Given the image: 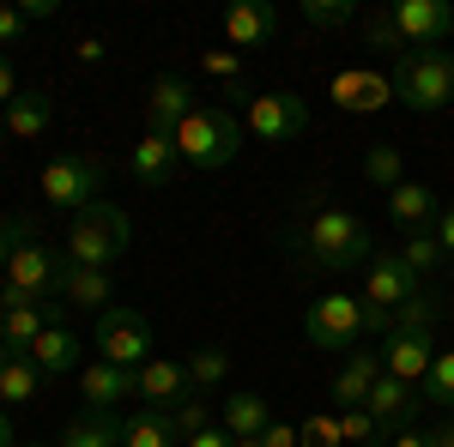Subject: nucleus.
Instances as JSON below:
<instances>
[{
    "label": "nucleus",
    "mask_w": 454,
    "mask_h": 447,
    "mask_svg": "<svg viewBox=\"0 0 454 447\" xmlns=\"http://www.w3.org/2000/svg\"><path fill=\"white\" fill-rule=\"evenodd\" d=\"M291 248H297V260L309 273H351V266H370L376 236H370V224L346 200H333L327 188H315L303 224L291 230Z\"/></svg>",
    "instance_id": "nucleus-1"
},
{
    "label": "nucleus",
    "mask_w": 454,
    "mask_h": 447,
    "mask_svg": "<svg viewBox=\"0 0 454 447\" xmlns=\"http://www.w3.org/2000/svg\"><path fill=\"white\" fill-rule=\"evenodd\" d=\"M128 242H134V224H128V212L115 206V200H91V206L79 212L67 224V266H98L109 273L121 254H128Z\"/></svg>",
    "instance_id": "nucleus-2"
},
{
    "label": "nucleus",
    "mask_w": 454,
    "mask_h": 447,
    "mask_svg": "<svg viewBox=\"0 0 454 447\" xmlns=\"http://www.w3.org/2000/svg\"><path fill=\"white\" fill-rule=\"evenodd\" d=\"M387 85L406 109L436 115L442 104H454V55L449 49H406V55H394Z\"/></svg>",
    "instance_id": "nucleus-3"
},
{
    "label": "nucleus",
    "mask_w": 454,
    "mask_h": 447,
    "mask_svg": "<svg viewBox=\"0 0 454 447\" xmlns=\"http://www.w3.org/2000/svg\"><path fill=\"white\" fill-rule=\"evenodd\" d=\"M176 151L188 170H224L243 151V121L218 104H194V115L176 127Z\"/></svg>",
    "instance_id": "nucleus-4"
},
{
    "label": "nucleus",
    "mask_w": 454,
    "mask_h": 447,
    "mask_svg": "<svg viewBox=\"0 0 454 447\" xmlns=\"http://www.w3.org/2000/svg\"><path fill=\"white\" fill-rule=\"evenodd\" d=\"M61 278H67V254H61V248H49V242H25V248H12L0 309H19V303H55V297H61Z\"/></svg>",
    "instance_id": "nucleus-5"
},
{
    "label": "nucleus",
    "mask_w": 454,
    "mask_h": 447,
    "mask_svg": "<svg viewBox=\"0 0 454 447\" xmlns=\"http://www.w3.org/2000/svg\"><path fill=\"white\" fill-rule=\"evenodd\" d=\"M36 188H43V200L61 212H79L91 206V200H104V158H85V151H61V158H49L43 175H36Z\"/></svg>",
    "instance_id": "nucleus-6"
},
{
    "label": "nucleus",
    "mask_w": 454,
    "mask_h": 447,
    "mask_svg": "<svg viewBox=\"0 0 454 447\" xmlns=\"http://www.w3.org/2000/svg\"><path fill=\"white\" fill-rule=\"evenodd\" d=\"M303 339L315 351H357V339H370L364 333V297H346V290H321L303 314Z\"/></svg>",
    "instance_id": "nucleus-7"
},
{
    "label": "nucleus",
    "mask_w": 454,
    "mask_h": 447,
    "mask_svg": "<svg viewBox=\"0 0 454 447\" xmlns=\"http://www.w3.org/2000/svg\"><path fill=\"white\" fill-rule=\"evenodd\" d=\"M98 357L104 363H115V369H140V363H152V320H145L140 309H128V303H109L104 314H98Z\"/></svg>",
    "instance_id": "nucleus-8"
},
{
    "label": "nucleus",
    "mask_w": 454,
    "mask_h": 447,
    "mask_svg": "<svg viewBox=\"0 0 454 447\" xmlns=\"http://www.w3.org/2000/svg\"><path fill=\"white\" fill-rule=\"evenodd\" d=\"M248 134H261V145H291V139L309 134V104L297 91H254Z\"/></svg>",
    "instance_id": "nucleus-9"
},
{
    "label": "nucleus",
    "mask_w": 454,
    "mask_h": 447,
    "mask_svg": "<svg viewBox=\"0 0 454 447\" xmlns=\"http://www.w3.org/2000/svg\"><path fill=\"white\" fill-rule=\"evenodd\" d=\"M394 31L406 49H449L454 42V6L449 0H394L387 6Z\"/></svg>",
    "instance_id": "nucleus-10"
},
{
    "label": "nucleus",
    "mask_w": 454,
    "mask_h": 447,
    "mask_svg": "<svg viewBox=\"0 0 454 447\" xmlns=\"http://www.w3.org/2000/svg\"><path fill=\"white\" fill-rule=\"evenodd\" d=\"M370 309H400L406 297H419V273L400 260V248H376L370 266H364V290H357Z\"/></svg>",
    "instance_id": "nucleus-11"
},
{
    "label": "nucleus",
    "mask_w": 454,
    "mask_h": 447,
    "mask_svg": "<svg viewBox=\"0 0 454 447\" xmlns=\"http://www.w3.org/2000/svg\"><path fill=\"white\" fill-rule=\"evenodd\" d=\"M182 170H188V164H182V151H176L170 134H145L140 145L128 151V175H134L140 188H152V194H164Z\"/></svg>",
    "instance_id": "nucleus-12"
},
{
    "label": "nucleus",
    "mask_w": 454,
    "mask_h": 447,
    "mask_svg": "<svg viewBox=\"0 0 454 447\" xmlns=\"http://www.w3.org/2000/svg\"><path fill=\"white\" fill-rule=\"evenodd\" d=\"M430 363H436V333H387V344H382V375L406 381V387H424Z\"/></svg>",
    "instance_id": "nucleus-13"
},
{
    "label": "nucleus",
    "mask_w": 454,
    "mask_h": 447,
    "mask_svg": "<svg viewBox=\"0 0 454 447\" xmlns=\"http://www.w3.org/2000/svg\"><path fill=\"white\" fill-rule=\"evenodd\" d=\"M419 405H424V393H412L406 381H394V375H382L376 387H370V399H364V412L376 417V429H382V435H400V429H412Z\"/></svg>",
    "instance_id": "nucleus-14"
},
{
    "label": "nucleus",
    "mask_w": 454,
    "mask_h": 447,
    "mask_svg": "<svg viewBox=\"0 0 454 447\" xmlns=\"http://www.w3.org/2000/svg\"><path fill=\"white\" fill-rule=\"evenodd\" d=\"M188 393H194V387H188V369H182V363H170V357H152V363H140V369H134V399L158 405V412H176Z\"/></svg>",
    "instance_id": "nucleus-15"
},
{
    "label": "nucleus",
    "mask_w": 454,
    "mask_h": 447,
    "mask_svg": "<svg viewBox=\"0 0 454 447\" xmlns=\"http://www.w3.org/2000/svg\"><path fill=\"white\" fill-rule=\"evenodd\" d=\"M194 115V91H188V79L182 73H164L158 85H152V97H145V134H170Z\"/></svg>",
    "instance_id": "nucleus-16"
},
{
    "label": "nucleus",
    "mask_w": 454,
    "mask_h": 447,
    "mask_svg": "<svg viewBox=\"0 0 454 447\" xmlns=\"http://www.w3.org/2000/svg\"><path fill=\"white\" fill-rule=\"evenodd\" d=\"M273 36H279V6L273 0H237L224 12V42L231 49H261Z\"/></svg>",
    "instance_id": "nucleus-17"
},
{
    "label": "nucleus",
    "mask_w": 454,
    "mask_h": 447,
    "mask_svg": "<svg viewBox=\"0 0 454 447\" xmlns=\"http://www.w3.org/2000/svg\"><path fill=\"white\" fill-rule=\"evenodd\" d=\"M49 327H61V297L55 303H19V309L0 314V344L6 351H31Z\"/></svg>",
    "instance_id": "nucleus-18"
},
{
    "label": "nucleus",
    "mask_w": 454,
    "mask_h": 447,
    "mask_svg": "<svg viewBox=\"0 0 454 447\" xmlns=\"http://www.w3.org/2000/svg\"><path fill=\"white\" fill-rule=\"evenodd\" d=\"M0 121H6V139H19V145H31V139H43L49 127H55V97L49 91H19L12 104L0 109Z\"/></svg>",
    "instance_id": "nucleus-19"
},
{
    "label": "nucleus",
    "mask_w": 454,
    "mask_h": 447,
    "mask_svg": "<svg viewBox=\"0 0 454 447\" xmlns=\"http://www.w3.org/2000/svg\"><path fill=\"white\" fill-rule=\"evenodd\" d=\"M79 393H85V412H115L128 393H134V369H115V363H85L79 369Z\"/></svg>",
    "instance_id": "nucleus-20"
},
{
    "label": "nucleus",
    "mask_w": 454,
    "mask_h": 447,
    "mask_svg": "<svg viewBox=\"0 0 454 447\" xmlns=\"http://www.w3.org/2000/svg\"><path fill=\"white\" fill-rule=\"evenodd\" d=\"M376 381H382V351H364V344H357V351L346 357V369L333 375V405H340V412L364 405Z\"/></svg>",
    "instance_id": "nucleus-21"
},
{
    "label": "nucleus",
    "mask_w": 454,
    "mask_h": 447,
    "mask_svg": "<svg viewBox=\"0 0 454 447\" xmlns=\"http://www.w3.org/2000/svg\"><path fill=\"white\" fill-rule=\"evenodd\" d=\"M36 393H43V369L31 363V351H6L0 344V405L19 412V405H31Z\"/></svg>",
    "instance_id": "nucleus-22"
},
{
    "label": "nucleus",
    "mask_w": 454,
    "mask_h": 447,
    "mask_svg": "<svg viewBox=\"0 0 454 447\" xmlns=\"http://www.w3.org/2000/svg\"><path fill=\"white\" fill-rule=\"evenodd\" d=\"M31 363L43 369V381H67V375L85 369V351H79V339H73L67 327H49V333L31 344Z\"/></svg>",
    "instance_id": "nucleus-23"
},
{
    "label": "nucleus",
    "mask_w": 454,
    "mask_h": 447,
    "mask_svg": "<svg viewBox=\"0 0 454 447\" xmlns=\"http://www.w3.org/2000/svg\"><path fill=\"white\" fill-rule=\"evenodd\" d=\"M436 212H442V206H436V194H430L424 181H400V188L387 194V218H394L400 230H430Z\"/></svg>",
    "instance_id": "nucleus-24"
},
{
    "label": "nucleus",
    "mask_w": 454,
    "mask_h": 447,
    "mask_svg": "<svg viewBox=\"0 0 454 447\" xmlns=\"http://www.w3.org/2000/svg\"><path fill=\"white\" fill-rule=\"evenodd\" d=\"M387 97H394V85H387L382 73H340V79H333V104L340 109H364V115H370V109H382Z\"/></svg>",
    "instance_id": "nucleus-25"
},
{
    "label": "nucleus",
    "mask_w": 454,
    "mask_h": 447,
    "mask_svg": "<svg viewBox=\"0 0 454 447\" xmlns=\"http://www.w3.org/2000/svg\"><path fill=\"white\" fill-rule=\"evenodd\" d=\"M121 429H128V417L85 412V417H73V423H67V435H61L55 447H121Z\"/></svg>",
    "instance_id": "nucleus-26"
},
{
    "label": "nucleus",
    "mask_w": 454,
    "mask_h": 447,
    "mask_svg": "<svg viewBox=\"0 0 454 447\" xmlns=\"http://www.w3.org/2000/svg\"><path fill=\"white\" fill-rule=\"evenodd\" d=\"M218 423H224L231 435H267V423H273V412H267V399H261V393H248V387H237V393L224 399V412H218Z\"/></svg>",
    "instance_id": "nucleus-27"
},
{
    "label": "nucleus",
    "mask_w": 454,
    "mask_h": 447,
    "mask_svg": "<svg viewBox=\"0 0 454 447\" xmlns=\"http://www.w3.org/2000/svg\"><path fill=\"white\" fill-rule=\"evenodd\" d=\"M61 297L67 303H79V309H109V297H115V278L98 273V266H67V278H61Z\"/></svg>",
    "instance_id": "nucleus-28"
},
{
    "label": "nucleus",
    "mask_w": 454,
    "mask_h": 447,
    "mask_svg": "<svg viewBox=\"0 0 454 447\" xmlns=\"http://www.w3.org/2000/svg\"><path fill=\"white\" fill-rule=\"evenodd\" d=\"M121 447H176V423H170V412H158V405H140V412L128 417V429H121Z\"/></svg>",
    "instance_id": "nucleus-29"
},
{
    "label": "nucleus",
    "mask_w": 454,
    "mask_h": 447,
    "mask_svg": "<svg viewBox=\"0 0 454 447\" xmlns=\"http://www.w3.org/2000/svg\"><path fill=\"white\" fill-rule=\"evenodd\" d=\"M182 369H188V387H194V393H212V387H224V381H231V351L200 344V351H194Z\"/></svg>",
    "instance_id": "nucleus-30"
},
{
    "label": "nucleus",
    "mask_w": 454,
    "mask_h": 447,
    "mask_svg": "<svg viewBox=\"0 0 454 447\" xmlns=\"http://www.w3.org/2000/svg\"><path fill=\"white\" fill-rule=\"evenodd\" d=\"M357 42H364V49H376V55H406V42H400V31H394L387 6H376V12H364V19H357Z\"/></svg>",
    "instance_id": "nucleus-31"
},
{
    "label": "nucleus",
    "mask_w": 454,
    "mask_h": 447,
    "mask_svg": "<svg viewBox=\"0 0 454 447\" xmlns=\"http://www.w3.org/2000/svg\"><path fill=\"white\" fill-rule=\"evenodd\" d=\"M400 260H406V266L419 273V284H424L430 273H442V260H449V254L436 248V236H430V230H406V242H400Z\"/></svg>",
    "instance_id": "nucleus-32"
},
{
    "label": "nucleus",
    "mask_w": 454,
    "mask_h": 447,
    "mask_svg": "<svg viewBox=\"0 0 454 447\" xmlns=\"http://www.w3.org/2000/svg\"><path fill=\"white\" fill-rule=\"evenodd\" d=\"M357 19H364L357 0H303V25H309V31H346Z\"/></svg>",
    "instance_id": "nucleus-33"
},
{
    "label": "nucleus",
    "mask_w": 454,
    "mask_h": 447,
    "mask_svg": "<svg viewBox=\"0 0 454 447\" xmlns=\"http://www.w3.org/2000/svg\"><path fill=\"white\" fill-rule=\"evenodd\" d=\"M436 314H442V303L430 290H419V297H406L394 309V333H436Z\"/></svg>",
    "instance_id": "nucleus-34"
},
{
    "label": "nucleus",
    "mask_w": 454,
    "mask_h": 447,
    "mask_svg": "<svg viewBox=\"0 0 454 447\" xmlns=\"http://www.w3.org/2000/svg\"><path fill=\"white\" fill-rule=\"evenodd\" d=\"M424 399L454 412V351H436V363H430V375H424Z\"/></svg>",
    "instance_id": "nucleus-35"
},
{
    "label": "nucleus",
    "mask_w": 454,
    "mask_h": 447,
    "mask_svg": "<svg viewBox=\"0 0 454 447\" xmlns=\"http://www.w3.org/2000/svg\"><path fill=\"white\" fill-rule=\"evenodd\" d=\"M297 447H346V435H340V412H315L309 423H297Z\"/></svg>",
    "instance_id": "nucleus-36"
},
{
    "label": "nucleus",
    "mask_w": 454,
    "mask_h": 447,
    "mask_svg": "<svg viewBox=\"0 0 454 447\" xmlns=\"http://www.w3.org/2000/svg\"><path fill=\"white\" fill-rule=\"evenodd\" d=\"M364 175H370L376 188H387V194H394V188L406 181V175H400V151H394V145H376V151L364 158Z\"/></svg>",
    "instance_id": "nucleus-37"
},
{
    "label": "nucleus",
    "mask_w": 454,
    "mask_h": 447,
    "mask_svg": "<svg viewBox=\"0 0 454 447\" xmlns=\"http://www.w3.org/2000/svg\"><path fill=\"white\" fill-rule=\"evenodd\" d=\"M25 242H36V218H25V212H12V218H0V273H6V260H12V248H25Z\"/></svg>",
    "instance_id": "nucleus-38"
},
{
    "label": "nucleus",
    "mask_w": 454,
    "mask_h": 447,
    "mask_svg": "<svg viewBox=\"0 0 454 447\" xmlns=\"http://www.w3.org/2000/svg\"><path fill=\"white\" fill-rule=\"evenodd\" d=\"M170 423H176V435H182V442H188V435H200V429H212L207 399H200V393H188V399H182V405L170 412Z\"/></svg>",
    "instance_id": "nucleus-39"
},
{
    "label": "nucleus",
    "mask_w": 454,
    "mask_h": 447,
    "mask_svg": "<svg viewBox=\"0 0 454 447\" xmlns=\"http://www.w3.org/2000/svg\"><path fill=\"white\" fill-rule=\"evenodd\" d=\"M340 435H346V447H370L382 429H376V417L364 412V405H351V412H340Z\"/></svg>",
    "instance_id": "nucleus-40"
},
{
    "label": "nucleus",
    "mask_w": 454,
    "mask_h": 447,
    "mask_svg": "<svg viewBox=\"0 0 454 447\" xmlns=\"http://www.w3.org/2000/svg\"><path fill=\"white\" fill-rule=\"evenodd\" d=\"M200 67H207L212 79H224V85H243V55H237V49H207Z\"/></svg>",
    "instance_id": "nucleus-41"
},
{
    "label": "nucleus",
    "mask_w": 454,
    "mask_h": 447,
    "mask_svg": "<svg viewBox=\"0 0 454 447\" xmlns=\"http://www.w3.org/2000/svg\"><path fill=\"white\" fill-rule=\"evenodd\" d=\"M25 31H31V19H25L19 6H0V49H6V42H19Z\"/></svg>",
    "instance_id": "nucleus-42"
},
{
    "label": "nucleus",
    "mask_w": 454,
    "mask_h": 447,
    "mask_svg": "<svg viewBox=\"0 0 454 447\" xmlns=\"http://www.w3.org/2000/svg\"><path fill=\"white\" fill-rule=\"evenodd\" d=\"M430 236H436V248L454 260V206H442L436 212V224H430Z\"/></svg>",
    "instance_id": "nucleus-43"
},
{
    "label": "nucleus",
    "mask_w": 454,
    "mask_h": 447,
    "mask_svg": "<svg viewBox=\"0 0 454 447\" xmlns=\"http://www.w3.org/2000/svg\"><path fill=\"white\" fill-rule=\"evenodd\" d=\"M12 97H19V67H12V61H6V49H0V109L12 104Z\"/></svg>",
    "instance_id": "nucleus-44"
},
{
    "label": "nucleus",
    "mask_w": 454,
    "mask_h": 447,
    "mask_svg": "<svg viewBox=\"0 0 454 447\" xmlns=\"http://www.w3.org/2000/svg\"><path fill=\"white\" fill-rule=\"evenodd\" d=\"M182 447H231V429H224V423H212V429H200V435H188Z\"/></svg>",
    "instance_id": "nucleus-45"
},
{
    "label": "nucleus",
    "mask_w": 454,
    "mask_h": 447,
    "mask_svg": "<svg viewBox=\"0 0 454 447\" xmlns=\"http://www.w3.org/2000/svg\"><path fill=\"white\" fill-rule=\"evenodd\" d=\"M261 447H297V429H291V423H267Z\"/></svg>",
    "instance_id": "nucleus-46"
},
{
    "label": "nucleus",
    "mask_w": 454,
    "mask_h": 447,
    "mask_svg": "<svg viewBox=\"0 0 454 447\" xmlns=\"http://www.w3.org/2000/svg\"><path fill=\"white\" fill-rule=\"evenodd\" d=\"M73 55H79V67H98V61H104V36H85Z\"/></svg>",
    "instance_id": "nucleus-47"
},
{
    "label": "nucleus",
    "mask_w": 454,
    "mask_h": 447,
    "mask_svg": "<svg viewBox=\"0 0 454 447\" xmlns=\"http://www.w3.org/2000/svg\"><path fill=\"white\" fill-rule=\"evenodd\" d=\"M387 447H430V429H400V435H387Z\"/></svg>",
    "instance_id": "nucleus-48"
},
{
    "label": "nucleus",
    "mask_w": 454,
    "mask_h": 447,
    "mask_svg": "<svg viewBox=\"0 0 454 447\" xmlns=\"http://www.w3.org/2000/svg\"><path fill=\"white\" fill-rule=\"evenodd\" d=\"M19 12H25V19H31V25H36V19H55V0H25V6H19Z\"/></svg>",
    "instance_id": "nucleus-49"
},
{
    "label": "nucleus",
    "mask_w": 454,
    "mask_h": 447,
    "mask_svg": "<svg viewBox=\"0 0 454 447\" xmlns=\"http://www.w3.org/2000/svg\"><path fill=\"white\" fill-rule=\"evenodd\" d=\"M0 447H19V423H12L6 405H0Z\"/></svg>",
    "instance_id": "nucleus-50"
},
{
    "label": "nucleus",
    "mask_w": 454,
    "mask_h": 447,
    "mask_svg": "<svg viewBox=\"0 0 454 447\" xmlns=\"http://www.w3.org/2000/svg\"><path fill=\"white\" fill-rule=\"evenodd\" d=\"M430 447H454V423H442V429H430Z\"/></svg>",
    "instance_id": "nucleus-51"
},
{
    "label": "nucleus",
    "mask_w": 454,
    "mask_h": 447,
    "mask_svg": "<svg viewBox=\"0 0 454 447\" xmlns=\"http://www.w3.org/2000/svg\"><path fill=\"white\" fill-rule=\"evenodd\" d=\"M231 447H261V435H231Z\"/></svg>",
    "instance_id": "nucleus-52"
},
{
    "label": "nucleus",
    "mask_w": 454,
    "mask_h": 447,
    "mask_svg": "<svg viewBox=\"0 0 454 447\" xmlns=\"http://www.w3.org/2000/svg\"><path fill=\"white\" fill-rule=\"evenodd\" d=\"M19 447H49V442H19Z\"/></svg>",
    "instance_id": "nucleus-53"
},
{
    "label": "nucleus",
    "mask_w": 454,
    "mask_h": 447,
    "mask_svg": "<svg viewBox=\"0 0 454 447\" xmlns=\"http://www.w3.org/2000/svg\"><path fill=\"white\" fill-rule=\"evenodd\" d=\"M449 284H454V260H449Z\"/></svg>",
    "instance_id": "nucleus-54"
},
{
    "label": "nucleus",
    "mask_w": 454,
    "mask_h": 447,
    "mask_svg": "<svg viewBox=\"0 0 454 447\" xmlns=\"http://www.w3.org/2000/svg\"><path fill=\"white\" fill-rule=\"evenodd\" d=\"M0 139H6V121H0Z\"/></svg>",
    "instance_id": "nucleus-55"
},
{
    "label": "nucleus",
    "mask_w": 454,
    "mask_h": 447,
    "mask_svg": "<svg viewBox=\"0 0 454 447\" xmlns=\"http://www.w3.org/2000/svg\"><path fill=\"white\" fill-rule=\"evenodd\" d=\"M370 447H382V442H370Z\"/></svg>",
    "instance_id": "nucleus-56"
},
{
    "label": "nucleus",
    "mask_w": 454,
    "mask_h": 447,
    "mask_svg": "<svg viewBox=\"0 0 454 447\" xmlns=\"http://www.w3.org/2000/svg\"><path fill=\"white\" fill-rule=\"evenodd\" d=\"M0 314H6V309H0Z\"/></svg>",
    "instance_id": "nucleus-57"
}]
</instances>
